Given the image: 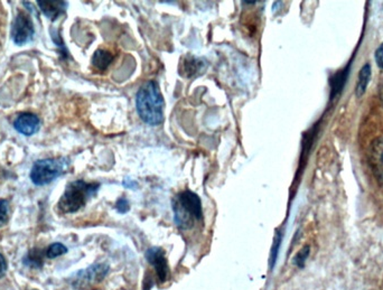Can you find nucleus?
Masks as SVG:
<instances>
[{"label": "nucleus", "instance_id": "obj_17", "mask_svg": "<svg viewBox=\"0 0 383 290\" xmlns=\"http://www.w3.org/2000/svg\"><path fill=\"white\" fill-rule=\"evenodd\" d=\"M308 253H310V247H305L301 252H298V254L295 258V264L298 267H303L305 260H306L307 257H308Z\"/></svg>", "mask_w": 383, "mask_h": 290}, {"label": "nucleus", "instance_id": "obj_20", "mask_svg": "<svg viewBox=\"0 0 383 290\" xmlns=\"http://www.w3.org/2000/svg\"><path fill=\"white\" fill-rule=\"evenodd\" d=\"M375 61H377V66L383 68V43L381 44L380 47L375 52Z\"/></svg>", "mask_w": 383, "mask_h": 290}, {"label": "nucleus", "instance_id": "obj_6", "mask_svg": "<svg viewBox=\"0 0 383 290\" xmlns=\"http://www.w3.org/2000/svg\"><path fill=\"white\" fill-rule=\"evenodd\" d=\"M108 271V266L103 265V264L91 266L85 270L79 271L72 279V284L75 288L90 287L92 284L101 282Z\"/></svg>", "mask_w": 383, "mask_h": 290}, {"label": "nucleus", "instance_id": "obj_14", "mask_svg": "<svg viewBox=\"0 0 383 290\" xmlns=\"http://www.w3.org/2000/svg\"><path fill=\"white\" fill-rule=\"evenodd\" d=\"M23 261L29 267L42 268L43 264H44V261H43V251L38 250V249L29 251L27 256L24 258Z\"/></svg>", "mask_w": 383, "mask_h": 290}, {"label": "nucleus", "instance_id": "obj_1", "mask_svg": "<svg viewBox=\"0 0 383 290\" xmlns=\"http://www.w3.org/2000/svg\"><path fill=\"white\" fill-rule=\"evenodd\" d=\"M136 107L140 119L147 125H159L164 123V98L155 81H148L140 86L137 92Z\"/></svg>", "mask_w": 383, "mask_h": 290}, {"label": "nucleus", "instance_id": "obj_9", "mask_svg": "<svg viewBox=\"0 0 383 290\" xmlns=\"http://www.w3.org/2000/svg\"><path fill=\"white\" fill-rule=\"evenodd\" d=\"M370 165L375 178L383 186V139L373 142L370 149Z\"/></svg>", "mask_w": 383, "mask_h": 290}, {"label": "nucleus", "instance_id": "obj_12", "mask_svg": "<svg viewBox=\"0 0 383 290\" xmlns=\"http://www.w3.org/2000/svg\"><path fill=\"white\" fill-rule=\"evenodd\" d=\"M112 61H114V55L111 54L110 52L99 49L94 52L92 56V66L99 71H105L109 68Z\"/></svg>", "mask_w": 383, "mask_h": 290}, {"label": "nucleus", "instance_id": "obj_13", "mask_svg": "<svg viewBox=\"0 0 383 290\" xmlns=\"http://www.w3.org/2000/svg\"><path fill=\"white\" fill-rule=\"evenodd\" d=\"M370 77H371V66H370V64H366L361 70L360 75H359V81L356 83V90H355L356 97L361 98L363 96L368 83H369Z\"/></svg>", "mask_w": 383, "mask_h": 290}, {"label": "nucleus", "instance_id": "obj_15", "mask_svg": "<svg viewBox=\"0 0 383 290\" xmlns=\"http://www.w3.org/2000/svg\"><path fill=\"white\" fill-rule=\"evenodd\" d=\"M68 252V247L66 245H62V243H52L47 249H46L45 256L49 258V259H55L57 257L63 256Z\"/></svg>", "mask_w": 383, "mask_h": 290}, {"label": "nucleus", "instance_id": "obj_2", "mask_svg": "<svg viewBox=\"0 0 383 290\" xmlns=\"http://www.w3.org/2000/svg\"><path fill=\"white\" fill-rule=\"evenodd\" d=\"M174 220L182 230H190L203 218L202 202L192 191H183L173 199Z\"/></svg>", "mask_w": 383, "mask_h": 290}, {"label": "nucleus", "instance_id": "obj_11", "mask_svg": "<svg viewBox=\"0 0 383 290\" xmlns=\"http://www.w3.org/2000/svg\"><path fill=\"white\" fill-rule=\"evenodd\" d=\"M182 70L181 75H185L188 77H195L196 75H200L202 70L204 71L205 70V63L204 61L200 60V59H196L194 56L185 57L184 60L182 61Z\"/></svg>", "mask_w": 383, "mask_h": 290}, {"label": "nucleus", "instance_id": "obj_18", "mask_svg": "<svg viewBox=\"0 0 383 290\" xmlns=\"http://www.w3.org/2000/svg\"><path fill=\"white\" fill-rule=\"evenodd\" d=\"M129 208H130V206H129V203H128V201L126 199H120L119 201L117 202L116 208L120 213H126V212L129 211Z\"/></svg>", "mask_w": 383, "mask_h": 290}, {"label": "nucleus", "instance_id": "obj_10", "mask_svg": "<svg viewBox=\"0 0 383 290\" xmlns=\"http://www.w3.org/2000/svg\"><path fill=\"white\" fill-rule=\"evenodd\" d=\"M37 5L43 14L51 20H57L62 15L66 14L68 3L62 0H38Z\"/></svg>", "mask_w": 383, "mask_h": 290}, {"label": "nucleus", "instance_id": "obj_8", "mask_svg": "<svg viewBox=\"0 0 383 290\" xmlns=\"http://www.w3.org/2000/svg\"><path fill=\"white\" fill-rule=\"evenodd\" d=\"M14 128L24 136H33L40 130V119L37 114L23 112L15 120Z\"/></svg>", "mask_w": 383, "mask_h": 290}, {"label": "nucleus", "instance_id": "obj_21", "mask_svg": "<svg viewBox=\"0 0 383 290\" xmlns=\"http://www.w3.org/2000/svg\"><path fill=\"white\" fill-rule=\"evenodd\" d=\"M379 94H380L381 102H382L383 105V82L382 84H381L380 86V92H379Z\"/></svg>", "mask_w": 383, "mask_h": 290}, {"label": "nucleus", "instance_id": "obj_7", "mask_svg": "<svg viewBox=\"0 0 383 290\" xmlns=\"http://www.w3.org/2000/svg\"><path fill=\"white\" fill-rule=\"evenodd\" d=\"M146 259L156 270L157 277L160 282H166L170 276V268H168L167 260L165 258L164 250L160 247H151L146 252Z\"/></svg>", "mask_w": 383, "mask_h": 290}, {"label": "nucleus", "instance_id": "obj_4", "mask_svg": "<svg viewBox=\"0 0 383 290\" xmlns=\"http://www.w3.org/2000/svg\"><path fill=\"white\" fill-rule=\"evenodd\" d=\"M68 164L70 162L66 158H44L36 160L29 174L31 181L37 186L49 185L68 169Z\"/></svg>", "mask_w": 383, "mask_h": 290}, {"label": "nucleus", "instance_id": "obj_5", "mask_svg": "<svg viewBox=\"0 0 383 290\" xmlns=\"http://www.w3.org/2000/svg\"><path fill=\"white\" fill-rule=\"evenodd\" d=\"M35 35V27L27 13L18 12L12 25V38L16 45L29 43Z\"/></svg>", "mask_w": 383, "mask_h": 290}, {"label": "nucleus", "instance_id": "obj_3", "mask_svg": "<svg viewBox=\"0 0 383 290\" xmlns=\"http://www.w3.org/2000/svg\"><path fill=\"white\" fill-rule=\"evenodd\" d=\"M99 188L97 183H87L81 179L68 183L66 191L59 201L57 208L62 213H75L84 208L89 199L97 194Z\"/></svg>", "mask_w": 383, "mask_h": 290}, {"label": "nucleus", "instance_id": "obj_19", "mask_svg": "<svg viewBox=\"0 0 383 290\" xmlns=\"http://www.w3.org/2000/svg\"><path fill=\"white\" fill-rule=\"evenodd\" d=\"M7 269H8V265H7L6 259L5 257L0 253V278H3L6 275Z\"/></svg>", "mask_w": 383, "mask_h": 290}, {"label": "nucleus", "instance_id": "obj_16", "mask_svg": "<svg viewBox=\"0 0 383 290\" xmlns=\"http://www.w3.org/2000/svg\"><path fill=\"white\" fill-rule=\"evenodd\" d=\"M9 202L7 199H0V228L8 222Z\"/></svg>", "mask_w": 383, "mask_h": 290}]
</instances>
